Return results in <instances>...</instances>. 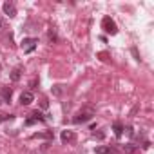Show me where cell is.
<instances>
[{
	"instance_id": "6",
	"label": "cell",
	"mask_w": 154,
	"mask_h": 154,
	"mask_svg": "<svg viewBox=\"0 0 154 154\" xmlns=\"http://www.w3.org/2000/svg\"><path fill=\"white\" fill-rule=\"evenodd\" d=\"M74 140V132L72 131H63L62 132V141L63 143H69V141H72Z\"/></svg>"
},
{
	"instance_id": "15",
	"label": "cell",
	"mask_w": 154,
	"mask_h": 154,
	"mask_svg": "<svg viewBox=\"0 0 154 154\" xmlns=\"http://www.w3.org/2000/svg\"><path fill=\"white\" fill-rule=\"evenodd\" d=\"M49 38H51V40H53V42H54V40H56V35H54V31H49Z\"/></svg>"
},
{
	"instance_id": "5",
	"label": "cell",
	"mask_w": 154,
	"mask_h": 154,
	"mask_svg": "<svg viewBox=\"0 0 154 154\" xmlns=\"http://www.w3.org/2000/svg\"><path fill=\"white\" fill-rule=\"evenodd\" d=\"M33 100H35V98H33V93H31V91H26V93L20 94V103H22V105H29Z\"/></svg>"
},
{
	"instance_id": "13",
	"label": "cell",
	"mask_w": 154,
	"mask_h": 154,
	"mask_svg": "<svg viewBox=\"0 0 154 154\" xmlns=\"http://www.w3.org/2000/svg\"><path fill=\"white\" fill-rule=\"evenodd\" d=\"M35 138H53V132H44V134H35Z\"/></svg>"
},
{
	"instance_id": "12",
	"label": "cell",
	"mask_w": 154,
	"mask_h": 154,
	"mask_svg": "<svg viewBox=\"0 0 154 154\" xmlns=\"http://www.w3.org/2000/svg\"><path fill=\"white\" fill-rule=\"evenodd\" d=\"M125 152L127 154H134L136 152V147L134 145H125Z\"/></svg>"
},
{
	"instance_id": "14",
	"label": "cell",
	"mask_w": 154,
	"mask_h": 154,
	"mask_svg": "<svg viewBox=\"0 0 154 154\" xmlns=\"http://www.w3.org/2000/svg\"><path fill=\"white\" fill-rule=\"evenodd\" d=\"M4 120H13L11 114H0V122H4Z\"/></svg>"
},
{
	"instance_id": "8",
	"label": "cell",
	"mask_w": 154,
	"mask_h": 154,
	"mask_svg": "<svg viewBox=\"0 0 154 154\" xmlns=\"http://www.w3.org/2000/svg\"><path fill=\"white\" fill-rule=\"evenodd\" d=\"M2 94H4V102H11V98H13V91H11L9 87H4Z\"/></svg>"
},
{
	"instance_id": "18",
	"label": "cell",
	"mask_w": 154,
	"mask_h": 154,
	"mask_svg": "<svg viewBox=\"0 0 154 154\" xmlns=\"http://www.w3.org/2000/svg\"><path fill=\"white\" fill-rule=\"evenodd\" d=\"M0 103H2V100H0Z\"/></svg>"
},
{
	"instance_id": "3",
	"label": "cell",
	"mask_w": 154,
	"mask_h": 154,
	"mask_svg": "<svg viewBox=\"0 0 154 154\" xmlns=\"http://www.w3.org/2000/svg\"><path fill=\"white\" fill-rule=\"evenodd\" d=\"M93 118V111H82V112H78L74 116V123H84V122H89Z\"/></svg>"
},
{
	"instance_id": "1",
	"label": "cell",
	"mask_w": 154,
	"mask_h": 154,
	"mask_svg": "<svg viewBox=\"0 0 154 154\" xmlns=\"http://www.w3.org/2000/svg\"><path fill=\"white\" fill-rule=\"evenodd\" d=\"M102 27H103L109 35H116V33H118V27H116L114 20H111L109 17H105V18L102 20Z\"/></svg>"
},
{
	"instance_id": "4",
	"label": "cell",
	"mask_w": 154,
	"mask_h": 154,
	"mask_svg": "<svg viewBox=\"0 0 154 154\" xmlns=\"http://www.w3.org/2000/svg\"><path fill=\"white\" fill-rule=\"evenodd\" d=\"M2 9H4V13H6L9 18H15V17H17V8H15V4H11V2H4Z\"/></svg>"
},
{
	"instance_id": "2",
	"label": "cell",
	"mask_w": 154,
	"mask_h": 154,
	"mask_svg": "<svg viewBox=\"0 0 154 154\" xmlns=\"http://www.w3.org/2000/svg\"><path fill=\"white\" fill-rule=\"evenodd\" d=\"M36 44H38L36 38H24V42H22V51H24V53H33V51L36 49Z\"/></svg>"
},
{
	"instance_id": "7",
	"label": "cell",
	"mask_w": 154,
	"mask_h": 154,
	"mask_svg": "<svg viewBox=\"0 0 154 154\" xmlns=\"http://www.w3.org/2000/svg\"><path fill=\"white\" fill-rule=\"evenodd\" d=\"M112 131H114V134H116V136H118V138H120V136H122V134H123V125H122V123H120V122H116V123H114V125H112Z\"/></svg>"
},
{
	"instance_id": "9",
	"label": "cell",
	"mask_w": 154,
	"mask_h": 154,
	"mask_svg": "<svg viewBox=\"0 0 154 154\" xmlns=\"http://www.w3.org/2000/svg\"><path fill=\"white\" fill-rule=\"evenodd\" d=\"M29 116H31V120H35V122H44V120H45V118L42 116V112H38V111H33Z\"/></svg>"
},
{
	"instance_id": "11",
	"label": "cell",
	"mask_w": 154,
	"mask_h": 154,
	"mask_svg": "<svg viewBox=\"0 0 154 154\" xmlns=\"http://www.w3.org/2000/svg\"><path fill=\"white\" fill-rule=\"evenodd\" d=\"M96 154H111V149L109 147H96Z\"/></svg>"
},
{
	"instance_id": "16",
	"label": "cell",
	"mask_w": 154,
	"mask_h": 154,
	"mask_svg": "<svg viewBox=\"0 0 154 154\" xmlns=\"http://www.w3.org/2000/svg\"><path fill=\"white\" fill-rule=\"evenodd\" d=\"M33 123H35V120H31V118L26 120V125H33Z\"/></svg>"
},
{
	"instance_id": "10",
	"label": "cell",
	"mask_w": 154,
	"mask_h": 154,
	"mask_svg": "<svg viewBox=\"0 0 154 154\" xmlns=\"http://www.w3.org/2000/svg\"><path fill=\"white\" fill-rule=\"evenodd\" d=\"M11 80H13V82H18V80H20V69H18V67L13 69V72H11Z\"/></svg>"
},
{
	"instance_id": "17",
	"label": "cell",
	"mask_w": 154,
	"mask_h": 154,
	"mask_svg": "<svg viewBox=\"0 0 154 154\" xmlns=\"http://www.w3.org/2000/svg\"><path fill=\"white\" fill-rule=\"evenodd\" d=\"M0 29H2V18H0Z\"/></svg>"
}]
</instances>
